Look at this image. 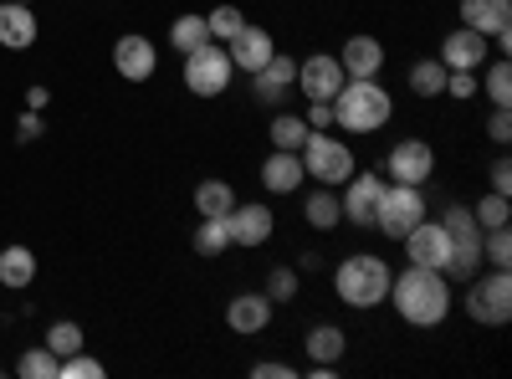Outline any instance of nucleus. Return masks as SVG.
<instances>
[{"label":"nucleus","mask_w":512,"mask_h":379,"mask_svg":"<svg viewBox=\"0 0 512 379\" xmlns=\"http://www.w3.org/2000/svg\"><path fill=\"white\" fill-rule=\"evenodd\" d=\"M308 129H328V123H333V103H308Z\"/></svg>","instance_id":"nucleus-44"},{"label":"nucleus","mask_w":512,"mask_h":379,"mask_svg":"<svg viewBox=\"0 0 512 379\" xmlns=\"http://www.w3.org/2000/svg\"><path fill=\"white\" fill-rule=\"evenodd\" d=\"M262 292H267L272 303H292V298H297V267H272Z\"/></svg>","instance_id":"nucleus-37"},{"label":"nucleus","mask_w":512,"mask_h":379,"mask_svg":"<svg viewBox=\"0 0 512 379\" xmlns=\"http://www.w3.org/2000/svg\"><path fill=\"white\" fill-rule=\"evenodd\" d=\"M31 282H36V251L31 246H6V251H0V287L21 292Z\"/></svg>","instance_id":"nucleus-25"},{"label":"nucleus","mask_w":512,"mask_h":379,"mask_svg":"<svg viewBox=\"0 0 512 379\" xmlns=\"http://www.w3.org/2000/svg\"><path fill=\"white\" fill-rule=\"evenodd\" d=\"M308 185V170H303V154H292V149H272L262 159V190L267 195H297Z\"/></svg>","instance_id":"nucleus-18"},{"label":"nucleus","mask_w":512,"mask_h":379,"mask_svg":"<svg viewBox=\"0 0 512 379\" xmlns=\"http://www.w3.org/2000/svg\"><path fill=\"white\" fill-rule=\"evenodd\" d=\"M431 210H425V185H395L384 180V195H379V210H374V231L400 241L415 221H425Z\"/></svg>","instance_id":"nucleus-7"},{"label":"nucleus","mask_w":512,"mask_h":379,"mask_svg":"<svg viewBox=\"0 0 512 379\" xmlns=\"http://www.w3.org/2000/svg\"><path fill=\"white\" fill-rule=\"evenodd\" d=\"M205 41H210L205 16H175V21H169V47H175L180 57H190L195 47H205Z\"/></svg>","instance_id":"nucleus-29"},{"label":"nucleus","mask_w":512,"mask_h":379,"mask_svg":"<svg viewBox=\"0 0 512 379\" xmlns=\"http://www.w3.org/2000/svg\"><path fill=\"white\" fill-rule=\"evenodd\" d=\"M205 26H210V41H221V47H226V41L246 26V11L241 6H231V0H226V6H216V11H205Z\"/></svg>","instance_id":"nucleus-34"},{"label":"nucleus","mask_w":512,"mask_h":379,"mask_svg":"<svg viewBox=\"0 0 512 379\" xmlns=\"http://www.w3.org/2000/svg\"><path fill=\"white\" fill-rule=\"evenodd\" d=\"M226 231H231V246L256 251V246H267V241H272L277 216H272V205H267V200H236V205H231V216H226Z\"/></svg>","instance_id":"nucleus-9"},{"label":"nucleus","mask_w":512,"mask_h":379,"mask_svg":"<svg viewBox=\"0 0 512 379\" xmlns=\"http://www.w3.org/2000/svg\"><path fill=\"white\" fill-rule=\"evenodd\" d=\"M456 16H461V26H472L492 41L497 31H512V0H461Z\"/></svg>","instance_id":"nucleus-21"},{"label":"nucleus","mask_w":512,"mask_h":379,"mask_svg":"<svg viewBox=\"0 0 512 379\" xmlns=\"http://www.w3.org/2000/svg\"><path fill=\"white\" fill-rule=\"evenodd\" d=\"M390 262L374 257V251H354V257H344L333 267V292L338 303L354 308V313H374L384 298H390Z\"/></svg>","instance_id":"nucleus-3"},{"label":"nucleus","mask_w":512,"mask_h":379,"mask_svg":"<svg viewBox=\"0 0 512 379\" xmlns=\"http://www.w3.org/2000/svg\"><path fill=\"white\" fill-rule=\"evenodd\" d=\"M472 221H477L482 231H492V226H507V221H512V195H497V190H487V195L472 205Z\"/></svg>","instance_id":"nucleus-32"},{"label":"nucleus","mask_w":512,"mask_h":379,"mask_svg":"<svg viewBox=\"0 0 512 379\" xmlns=\"http://www.w3.org/2000/svg\"><path fill=\"white\" fill-rule=\"evenodd\" d=\"M482 262L497 267V272L512 267V226H492V231H482Z\"/></svg>","instance_id":"nucleus-33"},{"label":"nucleus","mask_w":512,"mask_h":379,"mask_svg":"<svg viewBox=\"0 0 512 379\" xmlns=\"http://www.w3.org/2000/svg\"><path fill=\"white\" fill-rule=\"evenodd\" d=\"M477 93H482L492 108H512V67H507V57H492V62L477 72Z\"/></svg>","instance_id":"nucleus-26"},{"label":"nucleus","mask_w":512,"mask_h":379,"mask_svg":"<svg viewBox=\"0 0 512 379\" xmlns=\"http://www.w3.org/2000/svg\"><path fill=\"white\" fill-rule=\"evenodd\" d=\"M313 129H308V118L303 113H272V129H267V139H272V149H303V139H308Z\"/></svg>","instance_id":"nucleus-28"},{"label":"nucleus","mask_w":512,"mask_h":379,"mask_svg":"<svg viewBox=\"0 0 512 379\" xmlns=\"http://www.w3.org/2000/svg\"><path fill=\"white\" fill-rule=\"evenodd\" d=\"M113 72H118L123 82H149V77L159 72V52H154V41H149V36H139V31L118 36V41H113Z\"/></svg>","instance_id":"nucleus-16"},{"label":"nucleus","mask_w":512,"mask_h":379,"mask_svg":"<svg viewBox=\"0 0 512 379\" xmlns=\"http://www.w3.org/2000/svg\"><path fill=\"white\" fill-rule=\"evenodd\" d=\"M16 6H31V0H16Z\"/></svg>","instance_id":"nucleus-46"},{"label":"nucleus","mask_w":512,"mask_h":379,"mask_svg":"<svg viewBox=\"0 0 512 379\" xmlns=\"http://www.w3.org/2000/svg\"><path fill=\"white\" fill-rule=\"evenodd\" d=\"M272 52H277V36H272L267 26H251V21H246V26H241V31L226 41V57H231V67H236V72H246V77H251V72H262V67L272 62Z\"/></svg>","instance_id":"nucleus-15"},{"label":"nucleus","mask_w":512,"mask_h":379,"mask_svg":"<svg viewBox=\"0 0 512 379\" xmlns=\"http://www.w3.org/2000/svg\"><path fill=\"white\" fill-rule=\"evenodd\" d=\"M431 175H436V149L425 139H400L390 159H384V180H395V185H425Z\"/></svg>","instance_id":"nucleus-12"},{"label":"nucleus","mask_w":512,"mask_h":379,"mask_svg":"<svg viewBox=\"0 0 512 379\" xmlns=\"http://www.w3.org/2000/svg\"><path fill=\"white\" fill-rule=\"evenodd\" d=\"M441 88H446L441 57H420V62L410 67V93H415V98H441Z\"/></svg>","instance_id":"nucleus-30"},{"label":"nucleus","mask_w":512,"mask_h":379,"mask_svg":"<svg viewBox=\"0 0 512 379\" xmlns=\"http://www.w3.org/2000/svg\"><path fill=\"white\" fill-rule=\"evenodd\" d=\"M57 369H62V359H57L47 344L26 349V354H21V364H16V374H21V379H57Z\"/></svg>","instance_id":"nucleus-35"},{"label":"nucleus","mask_w":512,"mask_h":379,"mask_svg":"<svg viewBox=\"0 0 512 379\" xmlns=\"http://www.w3.org/2000/svg\"><path fill=\"white\" fill-rule=\"evenodd\" d=\"M487 185H492L497 195H512V164H507V154H497V159H492V170H487Z\"/></svg>","instance_id":"nucleus-41"},{"label":"nucleus","mask_w":512,"mask_h":379,"mask_svg":"<svg viewBox=\"0 0 512 379\" xmlns=\"http://www.w3.org/2000/svg\"><path fill=\"white\" fill-rule=\"evenodd\" d=\"M466 318H472L477 328H502L512 323V272H477L472 282H466V298H461Z\"/></svg>","instance_id":"nucleus-5"},{"label":"nucleus","mask_w":512,"mask_h":379,"mask_svg":"<svg viewBox=\"0 0 512 379\" xmlns=\"http://www.w3.org/2000/svg\"><path fill=\"white\" fill-rule=\"evenodd\" d=\"M272 313H277V303L267 298V292H236V298L226 303V328L231 333H267Z\"/></svg>","instance_id":"nucleus-19"},{"label":"nucleus","mask_w":512,"mask_h":379,"mask_svg":"<svg viewBox=\"0 0 512 379\" xmlns=\"http://www.w3.org/2000/svg\"><path fill=\"white\" fill-rule=\"evenodd\" d=\"M384 303H390L400 313V323H410V328H441L456 308V292H451L446 272H431V267L410 262L405 272L390 277V298Z\"/></svg>","instance_id":"nucleus-1"},{"label":"nucleus","mask_w":512,"mask_h":379,"mask_svg":"<svg viewBox=\"0 0 512 379\" xmlns=\"http://www.w3.org/2000/svg\"><path fill=\"white\" fill-rule=\"evenodd\" d=\"M47 98H52L47 88H26V108H36V113H41V108H47Z\"/></svg>","instance_id":"nucleus-45"},{"label":"nucleus","mask_w":512,"mask_h":379,"mask_svg":"<svg viewBox=\"0 0 512 379\" xmlns=\"http://www.w3.org/2000/svg\"><path fill=\"white\" fill-rule=\"evenodd\" d=\"M36 36H41V26H36L31 6L0 0V47H6V52H26V47H36Z\"/></svg>","instance_id":"nucleus-22"},{"label":"nucleus","mask_w":512,"mask_h":379,"mask_svg":"<svg viewBox=\"0 0 512 379\" xmlns=\"http://www.w3.org/2000/svg\"><path fill=\"white\" fill-rule=\"evenodd\" d=\"M441 226L451 236V262H446V277L451 282H472L482 272V226L472 221V205H446L441 210Z\"/></svg>","instance_id":"nucleus-4"},{"label":"nucleus","mask_w":512,"mask_h":379,"mask_svg":"<svg viewBox=\"0 0 512 379\" xmlns=\"http://www.w3.org/2000/svg\"><path fill=\"white\" fill-rule=\"evenodd\" d=\"M492 62V41L472 26H456L441 36V67L446 72H482Z\"/></svg>","instance_id":"nucleus-13"},{"label":"nucleus","mask_w":512,"mask_h":379,"mask_svg":"<svg viewBox=\"0 0 512 379\" xmlns=\"http://www.w3.org/2000/svg\"><path fill=\"white\" fill-rule=\"evenodd\" d=\"M379 195H384V175L354 170L344 185H338V205H344V221H349V226H359V231H374Z\"/></svg>","instance_id":"nucleus-11"},{"label":"nucleus","mask_w":512,"mask_h":379,"mask_svg":"<svg viewBox=\"0 0 512 379\" xmlns=\"http://www.w3.org/2000/svg\"><path fill=\"white\" fill-rule=\"evenodd\" d=\"M395 118V98L384 93L379 77H349L333 93V129L344 134H379Z\"/></svg>","instance_id":"nucleus-2"},{"label":"nucleus","mask_w":512,"mask_h":379,"mask_svg":"<svg viewBox=\"0 0 512 379\" xmlns=\"http://www.w3.org/2000/svg\"><path fill=\"white\" fill-rule=\"evenodd\" d=\"M16 139H21V144L41 139V113H36V108H26V113H21V123H16Z\"/></svg>","instance_id":"nucleus-43"},{"label":"nucleus","mask_w":512,"mask_h":379,"mask_svg":"<svg viewBox=\"0 0 512 379\" xmlns=\"http://www.w3.org/2000/svg\"><path fill=\"white\" fill-rule=\"evenodd\" d=\"M441 98L472 103V98H477V72H446V88H441Z\"/></svg>","instance_id":"nucleus-39"},{"label":"nucleus","mask_w":512,"mask_h":379,"mask_svg":"<svg viewBox=\"0 0 512 379\" xmlns=\"http://www.w3.org/2000/svg\"><path fill=\"white\" fill-rule=\"evenodd\" d=\"M180 77H185V88H190L195 98H221L231 82H236V67H231V57H226L221 41H205V47H195V52L185 57Z\"/></svg>","instance_id":"nucleus-8"},{"label":"nucleus","mask_w":512,"mask_h":379,"mask_svg":"<svg viewBox=\"0 0 512 379\" xmlns=\"http://www.w3.org/2000/svg\"><path fill=\"white\" fill-rule=\"evenodd\" d=\"M487 139H492L497 149L512 144V108H492V113H487Z\"/></svg>","instance_id":"nucleus-40"},{"label":"nucleus","mask_w":512,"mask_h":379,"mask_svg":"<svg viewBox=\"0 0 512 379\" xmlns=\"http://www.w3.org/2000/svg\"><path fill=\"white\" fill-rule=\"evenodd\" d=\"M303 221L313 231H338V226H344V205H338V190L333 185H313L303 195Z\"/></svg>","instance_id":"nucleus-23"},{"label":"nucleus","mask_w":512,"mask_h":379,"mask_svg":"<svg viewBox=\"0 0 512 379\" xmlns=\"http://www.w3.org/2000/svg\"><path fill=\"white\" fill-rule=\"evenodd\" d=\"M405 257L415 262V267H431V272H446V262H451V236H446V226L441 221H415L405 236Z\"/></svg>","instance_id":"nucleus-14"},{"label":"nucleus","mask_w":512,"mask_h":379,"mask_svg":"<svg viewBox=\"0 0 512 379\" xmlns=\"http://www.w3.org/2000/svg\"><path fill=\"white\" fill-rule=\"evenodd\" d=\"M344 67H338V52H313V57H297V93L308 103H333V93L344 88Z\"/></svg>","instance_id":"nucleus-10"},{"label":"nucleus","mask_w":512,"mask_h":379,"mask_svg":"<svg viewBox=\"0 0 512 379\" xmlns=\"http://www.w3.org/2000/svg\"><path fill=\"white\" fill-rule=\"evenodd\" d=\"M297 154H303V170H308L313 185H333V190H338V185H344V180L359 170V164H354V149H349L344 139H333L328 129H313Z\"/></svg>","instance_id":"nucleus-6"},{"label":"nucleus","mask_w":512,"mask_h":379,"mask_svg":"<svg viewBox=\"0 0 512 379\" xmlns=\"http://www.w3.org/2000/svg\"><path fill=\"white\" fill-rule=\"evenodd\" d=\"M41 344H47L57 359H67V354H77V349H82V328L62 318V323H52V328H47V339H41Z\"/></svg>","instance_id":"nucleus-36"},{"label":"nucleus","mask_w":512,"mask_h":379,"mask_svg":"<svg viewBox=\"0 0 512 379\" xmlns=\"http://www.w3.org/2000/svg\"><path fill=\"white\" fill-rule=\"evenodd\" d=\"M251 374H256V379H292L297 369L282 364V359H262V364H251Z\"/></svg>","instance_id":"nucleus-42"},{"label":"nucleus","mask_w":512,"mask_h":379,"mask_svg":"<svg viewBox=\"0 0 512 379\" xmlns=\"http://www.w3.org/2000/svg\"><path fill=\"white\" fill-rule=\"evenodd\" d=\"M221 251H231V231H226V221H210V216H200V226H195V257L216 262Z\"/></svg>","instance_id":"nucleus-31"},{"label":"nucleus","mask_w":512,"mask_h":379,"mask_svg":"<svg viewBox=\"0 0 512 379\" xmlns=\"http://www.w3.org/2000/svg\"><path fill=\"white\" fill-rule=\"evenodd\" d=\"M338 67H344V77H379L384 72V41L369 31H354L338 47Z\"/></svg>","instance_id":"nucleus-20"},{"label":"nucleus","mask_w":512,"mask_h":379,"mask_svg":"<svg viewBox=\"0 0 512 379\" xmlns=\"http://www.w3.org/2000/svg\"><path fill=\"white\" fill-rule=\"evenodd\" d=\"M236 205V190L231 180H200L195 185V216H210V221H226Z\"/></svg>","instance_id":"nucleus-27"},{"label":"nucleus","mask_w":512,"mask_h":379,"mask_svg":"<svg viewBox=\"0 0 512 379\" xmlns=\"http://www.w3.org/2000/svg\"><path fill=\"white\" fill-rule=\"evenodd\" d=\"M57 379H103V364L98 359H88V354H67L62 359V369H57Z\"/></svg>","instance_id":"nucleus-38"},{"label":"nucleus","mask_w":512,"mask_h":379,"mask_svg":"<svg viewBox=\"0 0 512 379\" xmlns=\"http://www.w3.org/2000/svg\"><path fill=\"white\" fill-rule=\"evenodd\" d=\"M292 88H297V57H287V52H272V62L262 72H251V93L267 108H277Z\"/></svg>","instance_id":"nucleus-17"},{"label":"nucleus","mask_w":512,"mask_h":379,"mask_svg":"<svg viewBox=\"0 0 512 379\" xmlns=\"http://www.w3.org/2000/svg\"><path fill=\"white\" fill-rule=\"evenodd\" d=\"M303 344H308V359L313 364H338V359L349 354V333L338 328V323H313Z\"/></svg>","instance_id":"nucleus-24"}]
</instances>
